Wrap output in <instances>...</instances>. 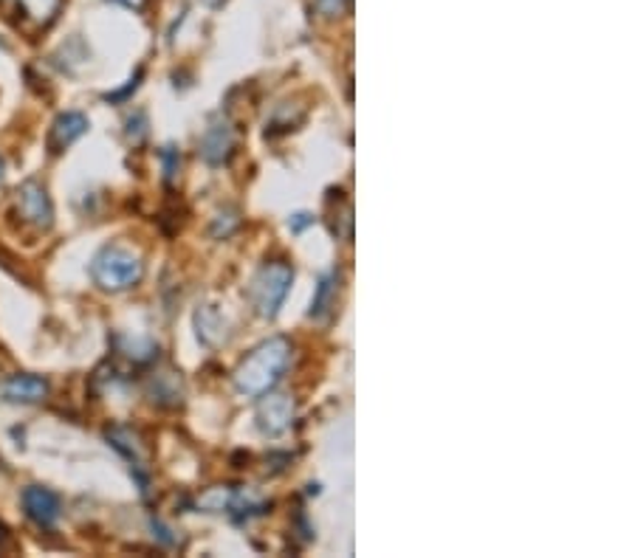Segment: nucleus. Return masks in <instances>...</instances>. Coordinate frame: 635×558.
<instances>
[{"label": "nucleus", "mask_w": 635, "mask_h": 558, "mask_svg": "<svg viewBox=\"0 0 635 558\" xmlns=\"http://www.w3.org/2000/svg\"><path fill=\"white\" fill-rule=\"evenodd\" d=\"M288 361H292V344L282 336H274L257 344L235 370V387L246 398H263L277 387Z\"/></svg>", "instance_id": "f257e3e1"}, {"label": "nucleus", "mask_w": 635, "mask_h": 558, "mask_svg": "<svg viewBox=\"0 0 635 558\" xmlns=\"http://www.w3.org/2000/svg\"><path fill=\"white\" fill-rule=\"evenodd\" d=\"M91 277L102 290H130L144 277V262L136 251L125 246H105L91 262Z\"/></svg>", "instance_id": "f03ea898"}, {"label": "nucleus", "mask_w": 635, "mask_h": 558, "mask_svg": "<svg viewBox=\"0 0 635 558\" xmlns=\"http://www.w3.org/2000/svg\"><path fill=\"white\" fill-rule=\"evenodd\" d=\"M294 282V271L288 262H266L263 269H260L249 285V299H251V308L263 316V319H274L280 305L285 302L288 297V288H292Z\"/></svg>", "instance_id": "7ed1b4c3"}, {"label": "nucleus", "mask_w": 635, "mask_h": 558, "mask_svg": "<svg viewBox=\"0 0 635 558\" xmlns=\"http://www.w3.org/2000/svg\"><path fill=\"white\" fill-rule=\"evenodd\" d=\"M15 207L17 215L40 231H48L54 226V203L43 184L37 181H23L15 192Z\"/></svg>", "instance_id": "20e7f679"}, {"label": "nucleus", "mask_w": 635, "mask_h": 558, "mask_svg": "<svg viewBox=\"0 0 635 558\" xmlns=\"http://www.w3.org/2000/svg\"><path fill=\"white\" fill-rule=\"evenodd\" d=\"M294 421V401L292 395H263V403L257 409V426L263 434L277 437Z\"/></svg>", "instance_id": "39448f33"}, {"label": "nucleus", "mask_w": 635, "mask_h": 558, "mask_svg": "<svg viewBox=\"0 0 635 558\" xmlns=\"http://www.w3.org/2000/svg\"><path fill=\"white\" fill-rule=\"evenodd\" d=\"M23 511L35 524L54 527L56 519H60L63 505H60V496H56L54 491H48L43 485H28L23 491Z\"/></svg>", "instance_id": "423d86ee"}, {"label": "nucleus", "mask_w": 635, "mask_h": 558, "mask_svg": "<svg viewBox=\"0 0 635 558\" xmlns=\"http://www.w3.org/2000/svg\"><path fill=\"white\" fill-rule=\"evenodd\" d=\"M232 147H235V130L226 119H215L207 133L200 136V158L212 167H220L229 156H232Z\"/></svg>", "instance_id": "0eeeda50"}, {"label": "nucleus", "mask_w": 635, "mask_h": 558, "mask_svg": "<svg viewBox=\"0 0 635 558\" xmlns=\"http://www.w3.org/2000/svg\"><path fill=\"white\" fill-rule=\"evenodd\" d=\"M195 328H198V339L210 347H220L232 336V321L226 319V313L218 305H200L195 310Z\"/></svg>", "instance_id": "6e6552de"}, {"label": "nucleus", "mask_w": 635, "mask_h": 558, "mask_svg": "<svg viewBox=\"0 0 635 558\" xmlns=\"http://www.w3.org/2000/svg\"><path fill=\"white\" fill-rule=\"evenodd\" d=\"M48 395V380L37 375H12L0 384V398L9 403H40Z\"/></svg>", "instance_id": "1a4fd4ad"}, {"label": "nucleus", "mask_w": 635, "mask_h": 558, "mask_svg": "<svg viewBox=\"0 0 635 558\" xmlns=\"http://www.w3.org/2000/svg\"><path fill=\"white\" fill-rule=\"evenodd\" d=\"M88 130V119H85L82 113H77V110H68V113H60L54 119V125H51V130H48V150L56 156V153H63V150H68V147Z\"/></svg>", "instance_id": "9d476101"}, {"label": "nucleus", "mask_w": 635, "mask_h": 558, "mask_svg": "<svg viewBox=\"0 0 635 558\" xmlns=\"http://www.w3.org/2000/svg\"><path fill=\"white\" fill-rule=\"evenodd\" d=\"M105 437H108V443L130 462L133 472H141V468H144V449H141V440H138V434L133 429H128V426H110L105 431Z\"/></svg>", "instance_id": "9b49d317"}, {"label": "nucleus", "mask_w": 635, "mask_h": 558, "mask_svg": "<svg viewBox=\"0 0 635 558\" xmlns=\"http://www.w3.org/2000/svg\"><path fill=\"white\" fill-rule=\"evenodd\" d=\"M12 6V15H20V20L35 23V25H48L56 12H60L63 0H4Z\"/></svg>", "instance_id": "f8f14e48"}, {"label": "nucleus", "mask_w": 635, "mask_h": 558, "mask_svg": "<svg viewBox=\"0 0 635 558\" xmlns=\"http://www.w3.org/2000/svg\"><path fill=\"white\" fill-rule=\"evenodd\" d=\"M333 277H325L323 282H320V288H316V297H313V305H311V316H316L320 319L331 305H333Z\"/></svg>", "instance_id": "ddd939ff"}, {"label": "nucleus", "mask_w": 635, "mask_h": 558, "mask_svg": "<svg viewBox=\"0 0 635 558\" xmlns=\"http://www.w3.org/2000/svg\"><path fill=\"white\" fill-rule=\"evenodd\" d=\"M348 4H351V0H316V6H320V12L325 17H339Z\"/></svg>", "instance_id": "4468645a"}, {"label": "nucleus", "mask_w": 635, "mask_h": 558, "mask_svg": "<svg viewBox=\"0 0 635 558\" xmlns=\"http://www.w3.org/2000/svg\"><path fill=\"white\" fill-rule=\"evenodd\" d=\"M161 158H164L167 178H172V175H176V167H179V153H176V147H164V150H161Z\"/></svg>", "instance_id": "2eb2a0df"}, {"label": "nucleus", "mask_w": 635, "mask_h": 558, "mask_svg": "<svg viewBox=\"0 0 635 558\" xmlns=\"http://www.w3.org/2000/svg\"><path fill=\"white\" fill-rule=\"evenodd\" d=\"M308 223H311V218H308V215H297V220H294V226H292V228H294V231H300V228H302V226H308Z\"/></svg>", "instance_id": "dca6fc26"}, {"label": "nucleus", "mask_w": 635, "mask_h": 558, "mask_svg": "<svg viewBox=\"0 0 635 558\" xmlns=\"http://www.w3.org/2000/svg\"><path fill=\"white\" fill-rule=\"evenodd\" d=\"M119 4H125V6H130V9H138L144 0H119Z\"/></svg>", "instance_id": "f3484780"}, {"label": "nucleus", "mask_w": 635, "mask_h": 558, "mask_svg": "<svg viewBox=\"0 0 635 558\" xmlns=\"http://www.w3.org/2000/svg\"><path fill=\"white\" fill-rule=\"evenodd\" d=\"M0 184H4V161H0Z\"/></svg>", "instance_id": "a211bd4d"}]
</instances>
